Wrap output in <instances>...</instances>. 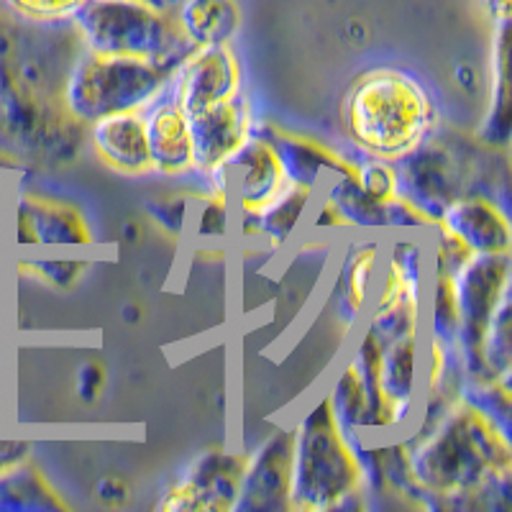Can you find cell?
Instances as JSON below:
<instances>
[{"instance_id": "15", "label": "cell", "mask_w": 512, "mask_h": 512, "mask_svg": "<svg viewBox=\"0 0 512 512\" xmlns=\"http://www.w3.org/2000/svg\"><path fill=\"white\" fill-rule=\"evenodd\" d=\"M187 126H190L195 175L205 177L210 169H216L239 152L254 134V111L249 95L239 93L223 103L190 113Z\"/></svg>"}, {"instance_id": "20", "label": "cell", "mask_w": 512, "mask_h": 512, "mask_svg": "<svg viewBox=\"0 0 512 512\" xmlns=\"http://www.w3.org/2000/svg\"><path fill=\"white\" fill-rule=\"evenodd\" d=\"M489 105L479 126V144L492 152H507L512 139V95H510V21L492 26L489 52Z\"/></svg>"}, {"instance_id": "10", "label": "cell", "mask_w": 512, "mask_h": 512, "mask_svg": "<svg viewBox=\"0 0 512 512\" xmlns=\"http://www.w3.org/2000/svg\"><path fill=\"white\" fill-rule=\"evenodd\" d=\"M200 180L208 185V192L228 200L233 210H251V213L262 210L290 187L272 146L254 134L231 159L210 169Z\"/></svg>"}, {"instance_id": "26", "label": "cell", "mask_w": 512, "mask_h": 512, "mask_svg": "<svg viewBox=\"0 0 512 512\" xmlns=\"http://www.w3.org/2000/svg\"><path fill=\"white\" fill-rule=\"evenodd\" d=\"M328 405H331L333 415L341 423L344 431H356L359 433L361 415L367 410V392H364V382H361L359 369L351 364V359H346V364L338 369V374L333 377L331 390L326 395Z\"/></svg>"}, {"instance_id": "31", "label": "cell", "mask_w": 512, "mask_h": 512, "mask_svg": "<svg viewBox=\"0 0 512 512\" xmlns=\"http://www.w3.org/2000/svg\"><path fill=\"white\" fill-rule=\"evenodd\" d=\"M190 208L192 200L187 195H167V198H157L146 203V210H149L152 221L162 231H167L169 236H182L187 231Z\"/></svg>"}, {"instance_id": "17", "label": "cell", "mask_w": 512, "mask_h": 512, "mask_svg": "<svg viewBox=\"0 0 512 512\" xmlns=\"http://www.w3.org/2000/svg\"><path fill=\"white\" fill-rule=\"evenodd\" d=\"M438 226L454 233L472 254H510L512 223L507 205L487 192H466L443 210Z\"/></svg>"}, {"instance_id": "13", "label": "cell", "mask_w": 512, "mask_h": 512, "mask_svg": "<svg viewBox=\"0 0 512 512\" xmlns=\"http://www.w3.org/2000/svg\"><path fill=\"white\" fill-rule=\"evenodd\" d=\"M384 236L379 233H354L346 241L338 259L336 277L328 292V308L333 320L346 336H354L367 318L382 264Z\"/></svg>"}, {"instance_id": "18", "label": "cell", "mask_w": 512, "mask_h": 512, "mask_svg": "<svg viewBox=\"0 0 512 512\" xmlns=\"http://www.w3.org/2000/svg\"><path fill=\"white\" fill-rule=\"evenodd\" d=\"M141 113H144L146 144H149L152 172L164 177L195 175L187 113L182 111L175 100L169 98L167 88L152 103L146 105Z\"/></svg>"}, {"instance_id": "38", "label": "cell", "mask_w": 512, "mask_h": 512, "mask_svg": "<svg viewBox=\"0 0 512 512\" xmlns=\"http://www.w3.org/2000/svg\"><path fill=\"white\" fill-rule=\"evenodd\" d=\"M0 172H3V164H0Z\"/></svg>"}, {"instance_id": "4", "label": "cell", "mask_w": 512, "mask_h": 512, "mask_svg": "<svg viewBox=\"0 0 512 512\" xmlns=\"http://www.w3.org/2000/svg\"><path fill=\"white\" fill-rule=\"evenodd\" d=\"M70 21L82 49L95 54L152 59L175 70L192 49L175 8H157L144 0H80Z\"/></svg>"}, {"instance_id": "30", "label": "cell", "mask_w": 512, "mask_h": 512, "mask_svg": "<svg viewBox=\"0 0 512 512\" xmlns=\"http://www.w3.org/2000/svg\"><path fill=\"white\" fill-rule=\"evenodd\" d=\"M90 262L75 256H44V259H24V269L57 290H72L85 277Z\"/></svg>"}, {"instance_id": "32", "label": "cell", "mask_w": 512, "mask_h": 512, "mask_svg": "<svg viewBox=\"0 0 512 512\" xmlns=\"http://www.w3.org/2000/svg\"><path fill=\"white\" fill-rule=\"evenodd\" d=\"M6 3L34 21H62L70 18L80 0H6Z\"/></svg>"}, {"instance_id": "24", "label": "cell", "mask_w": 512, "mask_h": 512, "mask_svg": "<svg viewBox=\"0 0 512 512\" xmlns=\"http://www.w3.org/2000/svg\"><path fill=\"white\" fill-rule=\"evenodd\" d=\"M70 505L62 500L49 479L29 461L0 474V512H62Z\"/></svg>"}, {"instance_id": "9", "label": "cell", "mask_w": 512, "mask_h": 512, "mask_svg": "<svg viewBox=\"0 0 512 512\" xmlns=\"http://www.w3.org/2000/svg\"><path fill=\"white\" fill-rule=\"evenodd\" d=\"M246 451L208 448L177 474L162 492L157 510L164 512H233L244 479Z\"/></svg>"}, {"instance_id": "2", "label": "cell", "mask_w": 512, "mask_h": 512, "mask_svg": "<svg viewBox=\"0 0 512 512\" xmlns=\"http://www.w3.org/2000/svg\"><path fill=\"white\" fill-rule=\"evenodd\" d=\"M384 492L377 454L367 436L344 431L326 395L292 425L290 512L364 507V495Z\"/></svg>"}, {"instance_id": "11", "label": "cell", "mask_w": 512, "mask_h": 512, "mask_svg": "<svg viewBox=\"0 0 512 512\" xmlns=\"http://www.w3.org/2000/svg\"><path fill=\"white\" fill-rule=\"evenodd\" d=\"M11 233L21 249H90L98 241L75 203L26 190L16 192L11 203Z\"/></svg>"}, {"instance_id": "34", "label": "cell", "mask_w": 512, "mask_h": 512, "mask_svg": "<svg viewBox=\"0 0 512 512\" xmlns=\"http://www.w3.org/2000/svg\"><path fill=\"white\" fill-rule=\"evenodd\" d=\"M103 382H105V372L98 367V364H85L80 367V397L85 400H93L100 390H103Z\"/></svg>"}, {"instance_id": "33", "label": "cell", "mask_w": 512, "mask_h": 512, "mask_svg": "<svg viewBox=\"0 0 512 512\" xmlns=\"http://www.w3.org/2000/svg\"><path fill=\"white\" fill-rule=\"evenodd\" d=\"M31 459V443L26 441H0V474Z\"/></svg>"}, {"instance_id": "37", "label": "cell", "mask_w": 512, "mask_h": 512, "mask_svg": "<svg viewBox=\"0 0 512 512\" xmlns=\"http://www.w3.org/2000/svg\"><path fill=\"white\" fill-rule=\"evenodd\" d=\"M144 3H152L157 8H175L177 0H144Z\"/></svg>"}, {"instance_id": "23", "label": "cell", "mask_w": 512, "mask_h": 512, "mask_svg": "<svg viewBox=\"0 0 512 512\" xmlns=\"http://www.w3.org/2000/svg\"><path fill=\"white\" fill-rule=\"evenodd\" d=\"M315 198H318V192L290 185L287 190H282L272 203L264 205L262 210H256V244H264L272 251H280L285 249V246H290L300 223L305 221V216H308L310 208H313Z\"/></svg>"}, {"instance_id": "28", "label": "cell", "mask_w": 512, "mask_h": 512, "mask_svg": "<svg viewBox=\"0 0 512 512\" xmlns=\"http://www.w3.org/2000/svg\"><path fill=\"white\" fill-rule=\"evenodd\" d=\"M510 313L512 297L502 303L497 315L489 323L487 333L482 338V359L489 377L512 382V344H510Z\"/></svg>"}, {"instance_id": "21", "label": "cell", "mask_w": 512, "mask_h": 512, "mask_svg": "<svg viewBox=\"0 0 512 512\" xmlns=\"http://www.w3.org/2000/svg\"><path fill=\"white\" fill-rule=\"evenodd\" d=\"M331 185L320 187L323 198L333 208L341 226L354 228L356 233H379L390 236L392 233V203L372 198L369 192L361 190L356 177L351 172L346 175L328 177Z\"/></svg>"}, {"instance_id": "22", "label": "cell", "mask_w": 512, "mask_h": 512, "mask_svg": "<svg viewBox=\"0 0 512 512\" xmlns=\"http://www.w3.org/2000/svg\"><path fill=\"white\" fill-rule=\"evenodd\" d=\"M175 18L190 47L231 44L241 29L236 0H177Z\"/></svg>"}, {"instance_id": "8", "label": "cell", "mask_w": 512, "mask_h": 512, "mask_svg": "<svg viewBox=\"0 0 512 512\" xmlns=\"http://www.w3.org/2000/svg\"><path fill=\"white\" fill-rule=\"evenodd\" d=\"M395 167L397 180H400V198L410 208L418 210L431 226H436L443 210L456 198L474 192L469 187V182L474 180L469 159L436 136L395 162Z\"/></svg>"}, {"instance_id": "27", "label": "cell", "mask_w": 512, "mask_h": 512, "mask_svg": "<svg viewBox=\"0 0 512 512\" xmlns=\"http://www.w3.org/2000/svg\"><path fill=\"white\" fill-rule=\"evenodd\" d=\"M190 208L187 228L203 244H218L233 233V205L205 190Z\"/></svg>"}, {"instance_id": "1", "label": "cell", "mask_w": 512, "mask_h": 512, "mask_svg": "<svg viewBox=\"0 0 512 512\" xmlns=\"http://www.w3.org/2000/svg\"><path fill=\"white\" fill-rule=\"evenodd\" d=\"M402 443L420 507H510L512 433L461 397Z\"/></svg>"}, {"instance_id": "5", "label": "cell", "mask_w": 512, "mask_h": 512, "mask_svg": "<svg viewBox=\"0 0 512 512\" xmlns=\"http://www.w3.org/2000/svg\"><path fill=\"white\" fill-rule=\"evenodd\" d=\"M169 75L172 70L152 59L82 49L64 80V111L85 126L113 113L144 111L164 93Z\"/></svg>"}, {"instance_id": "12", "label": "cell", "mask_w": 512, "mask_h": 512, "mask_svg": "<svg viewBox=\"0 0 512 512\" xmlns=\"http://www.w3.org/2000/svg\"><path fill=\"white\" fill-rule=\"evenodd\" d=\"M167 93L187 116L244 93L239 54L231 44L192 47L169 75Z\"/></svg>"}, {"instance_id": "3", "label": "cell", "mask_w": 512, "mask_h": 512, "mask_svg": "<svg viewBox=\"0 0 512 512\" xmlns=\"http://www.w3.org/2000/svg\"><path fill=\"white\" fill-rule=\"evenodd\" d=\"M341 123L356 152L400 162L436 136L438 105L413 72L372 67L349 82Z\"/></svg>"}, {"instance_id": "19", "label": "cell", "mask_w": 512, "mask_h": 512, "mask_svg": "<svg viewBox=\"0 0 512 512\" xmlns=\"http://www.w3.org/2000/svg\"><path fill=\"white\" fill-rule=\"evenodd\" d=\"M90 146L95 157L118 175H152V159L146 144L144 113L126 111L90 123Z\"/></svg>"}, {"instance_id": "14", "label": "cell", "mask_w": 512, "mask_h": 512, "mask_svg": "<svg viewBox=\"0 0 512 512\" xmlns=\"http://www.w3.org/2000/svg\"><path fill=\"white\" fill-rule=\"evenodd\" d=\"M292 428H277L246 451L244 479L233 512H290Z\"/></svg>"}, {"instance_id": "16", "label": "cell", "mask_w": 512, "mask_h": 512, "mask_svg": "<svg viewBox=\"0 0 512 512\" xmlns=\"http://www.w3.org/2000/svg\"><path fill=\"white\" fill-rule=\"evenodd\" d=\"M254 136H259V139L272 146L277 159H280L287 182L295 187L318 192L320 187L326 185L328 177L351 172L349 157L338 154L336 149L320 144V141L308 139V136L285 131V128L274 126V123L256 121L254 118Z\"/></svg>"}, {"instance_id": "25", "label": "cell", "mask_w": 512, "mask_h": 512, "mask_svg": "<svg viewBox=\"0 0 512 512\" xmlns=\"http://www.w3.org/2000/svg\"><path fill=\"white\" fill-rule=\"evenodd\" d=\"M425 336L436 338L438 344L456 351V336H459V305H456L454 274L443 264L431 262V282H428V297H425Z\"/></svg>"}, {"instance_id": "36", "label": "cell", "mask_w": 512, "mask_h": 512, "mask_svg": "<svg viewBox=\"0 0 512 512\" xmlns=\"http://www.w3.org/2000/svg\"><path fill=\"white\" fill-rule=\"evenodd\" d=\"M6 239V205H3V192H0V244Z\"/></svg>"}, {"instance_id": "29", "label": "cell", "mask_w": 512, "mask_h": 512, "mask_svg": "<svg viewBox=\"0 0 512 512\" xmlns=\"http://www.w3.org/2000/svg\"><path fill=\"white\" fill-rule=\"evenodd\" d=\"M351 175L356 177L361 190L369 192L372 198L382 200V203H392V200L400 198V180H397L395 162L359 152V157L351 159Z\"/></svg>"}, {"instance_id": "35", "label": "cell", "mask_w": 512, "mask_h": 512, "mask_svg": "<svg viewBox=\"0 0 512 512\" xmlns=\"http://www.w3.org/2000/svg\"><path fill=\"white\" fill-rule=\"evenodd\" d=\"M479 3H482V8L487 11L492 26L502 24V21H510L512 0H479Z\"/></svg>"}, {"instance_id": "7", "label": "cell", "mask_w": 512, "mask_h": 512, "mask_svg": "<svg viewBox=\"0 0 512 512\" xmlns=\"http://www.w3.org/2000/svg\"><path fill=\"white\" fill-rule=\"evenodd\" d=\"M510 254H472L454 272L456 305H459V336H456V379L472 382H502L489 377L482 359V338L489 323L510 300L512 292Z\"/></svg>"}, {"instance_id": "6", "label": "cell", "mask_w": 512, "mask_h": 512, "mask_svg": "<svg viewBox=\"0 0 512 512\" xmlns=\"http://www.w3.org/2000/svg\"><path fill=\"white\" fill-rule=\"evenodd\" d=\"M384 239L387 244L382 251L377 285L367 318L361 323L379 344L408 333H423L425 297L431 282L425 249L428 233L397 231Z\"/></svg>"}]
</instances>
